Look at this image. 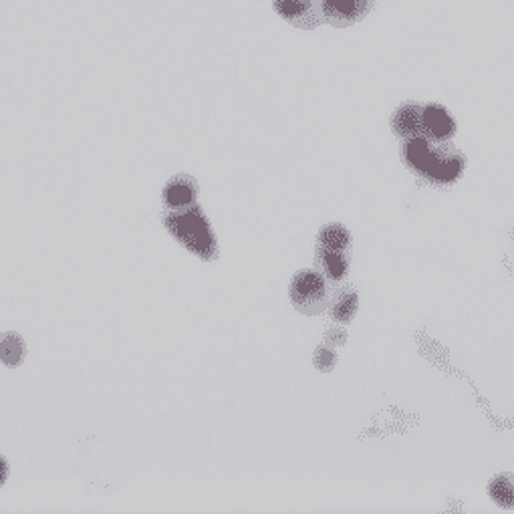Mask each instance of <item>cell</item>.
Here are the masks:
<instances>
[{"instance_id": "9a60e30c", "label": "cell", "mask_w": 514, "mask_h": 514, "mask_svg": "<svg viewBox=\"0 0 514 514\" xmlns=\"http://www.w3.org/2000/svg\"><path fill=\"white\" fill-rule=\"evenodd\" d=\"M345 339H347V333L341 329H331L329 333L325 335V341L331 345H343Z\"/></svg>"}, {"instance_id": "ba28073f", "label": "cell", "mask_w": 514, "mask_h": 514, "mask_svg": "<svg viewBox=\"0 0 514 514\" xmlns=\"http://www.w3.org/2000/svg\"><path fill=\"white\" fill-rule=\"evenodd\" d=\"M424 129L426 137L432 142H450L456 134V121L442 105L432 103L424 107Z\"/></svg>"}, {"instance_id": "8992f818", "label": "cell", "mask_w": 514, "mask_h": 514, "mask_svg": "<svg viewBox=\"0 0 514 514\" xmlns=\"http://www.w3.org/2000/svg\"><path fill=\"white\" fill-rule=\"evenodd\" d=\"M424 107L420 103H403L397 107L392 118V129L397 137L413 139V137H426L424 129Z\"/></svg>"}, {"instance_id": "277c9868", "label": "cell", "mask_w": 514, "mask_h": 514, "mask_svg": "<svg viewBox=\"0 0 514 514\" xmlns=\"http://www.w3.org/2000/svg\"><path fill=\"white\" fill-rule=\"evenodd\" d=\"M272 8L280 19L297 29L311 31L325 22L321 14V0H272Z\"/></svg>"}, {"instance_id": "4fadbf2b", "label": "cell", "mask_w": 514, "mask_h": 514, "mask_svg": "<svg viewBox=\"0 0 514 514\" xmlns=\"http://www.w3.org/2000/svg\"><path fill=\"white\" fill-rule=\"evenodd\" d=\"M0 358L6 368H16L24 358V343L16 333H4L0 343Z\"/></svg>"}, {"instance_id": "5bb4252c", "label": "cell", "mask_w": 514, "mask_h": 514, "mask_svg": "<svg viewBox=\"0 0 514 514\" xmlns=\"http://www.w3.org/2000/svg\"><path fill=\"white\" fill-rule=\"evenodd\" d=\"M313 363H315V368H317L319 371H331L335 368V363H337V355L327 350V347H319L317 351H315V358H313Z\"/></svg>"}, {"instance_id": "9c48e42d", "label": "cell", "mask_w": 514, "mask_h": 514, "mask_svg": "<svg viewBox=\"0 0 514 514\" xmlns=\"http://www.w3.org/2000/svg\"><path fill=\"white\" fill-rule=\"evenodd\" d=\"M317 246L323 248V251L345 254L351 248V236L343 224H327V226L319 232Z\"/></svg>"}, {"instance_id": "5b68a950", "label": "cell", "mask_w": 514, "mask_h": 514, "mask_svg": "<svg viewBox=\"0 0 514 514\" xmlns=\"http://www.w3.org/2000/svg\"><path fill=\"white\" fill-rule=\"evenodd\" d=\"M373 8V0H321V14L333 27L359 22Z\"/></svg>"}, {"instance_id": "7c38bea8", "label": "cell", "mask_w": 514, "mask_h": 514, "mask_svg": "<svg viewBox=\"0 0 514 514\" xmlns=\"http://www.w3.org/2000/svg\"><path fill=\"white\" fill-rule=\"evenodd\" d=\"M358 313V293L353 288H343L331 306V319L339 323H347Z\"/></svg>"}, {"instance_id": "30bf717a", "label": "cell", "mask_w": 514, "mask_h": 514, "mask_svg": "<svg viewBox=\"0 0 514 514\" xmlns=\"http://www.w3.org/2000/svg\"><path fill=\"white\" fill-rule=\"evenodd\" d=\"M317 262L321 264L323 275L329 277L331 280H343L347 270H350V262H347V256L343 253H333V251H317Z\"/></svg>"}, {"instance_id": "52a82bcc", "label": "cell", "mask_w": 514, "mask_h": 514, "mask_svg": "<svg viewBox=\"0 0 514 514\" xmlns=\"http://www.w3.org/2000/svg\"><path fill=\"white\" fill-rule=\"evenodd\" d=\"M164 204L170 214H182L196 208V184L194 178L178 176L168 182L164 188Z\"/></svg>"}, {"instance_id": "3957f363", "label": "cell", "mask_w": 514, "mask_h": 514, "mask_svg": "<svg viewBox=\"0 0 514 514\" xmlns=\"http://www.w3.org/2000/svg\"><path fill=\"white\" fill-rule=\"evenodd\" d=\"M288 298L297 306V311L315 315L327 305V283L323 275L315 270H298L288 287Z\"/></svg>"}, {"instance_id": "8fae6325", "label": "cell", "mask_w": 514, "mask_h": 514, "mask_svg": "<svg viewBox=\"0 0 514 514\" xmlns=\"http://www.w3.org/2000/svg\"><path fill=\"white\" fill-rule=\"evenodd\" d=\"M492 501L502 509H514V474L512 472H504L491 480L488 486Z\"/></svg>"}, {"instance_id": "7a4b0ae2", "label": "cell", "mask_w": 514, "mask_h": 514, "mask_svg": "<svg viewBox=\"0 0 514 514\" xmlns=\"http://www.w3.org/2000/svg\"><path fill=\"white\" fill-rule=\"evenodd\" d=\"M164 224L173 238H178L188 251H192L200 259L210 261L217 256V238L198 206L188 212L170 214L164 218Z\"/></svg>"}, {"instance_id": "6da1fadb", "label": "cell", "mask_w": 514, "mask_h": 514, "mask_svg": "<svg viewBox=\"0 0 514 514\" xmlns=\"http://www.w3.org/2000/svg\"><path fill=\"white\" fill-rule=\"evenodd\" d=\"M403 162L412 172L436 184H452L466 168V157L448 142H432L428 137L405 139Z\"/></svg>"}]
</instances>
